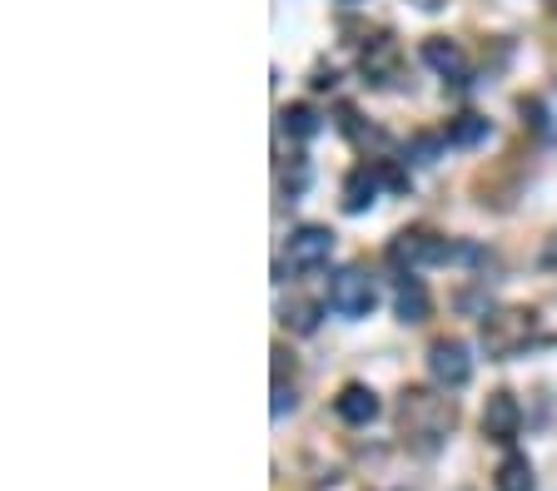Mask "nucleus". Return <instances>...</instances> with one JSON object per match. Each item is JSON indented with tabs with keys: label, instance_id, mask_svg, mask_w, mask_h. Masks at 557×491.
Instances as JSON below:
<instances>
[{
	"label": "nucleus",
	"instance_id": "nucleus-3",
	"mask_svg": "<svg viewBox=\"0 0 557 491\" xmlns=\"http://www.w3.org/2000/svg\"><path fill=\"white\" fill-rule=\"evenodd\" d=\"M374 303H379V283L368 279L364 269H339L329 283V308L339 318H349V323H358V318L374 313Z\"/></svg>",
	"mask_w": 557,
	"mask_h": 491
},
{
	"label": "nucleus",
	"instance_id": "nucleus-16",
	"mask_svg": "<svg viewBox=\"0 0 557 491\" xmlns=\"http://www.w3.org/2000/svg\"><path fill=\"white\" fill-rule=\"evenodd\" d=\"M284 323L294 327V333H314V327H319V303H304V298H294V303L284 308Z\"/></svg>",
	"mask_w": 557,
	"mask_h": 491
},
{
	"label": "nucleus",
	"instance_id": "nucleus-14",
	"mask_svg": "<svg viewBox=\"0 0 557 491\" xmlns=\"http://www.w3.org/2000/svg\"><path fill=\"white\" fill-rule=\"evenodd\" d=\"M279 129H284L289 140H314V134L324 129V119H319L314 105H284L279 109Z\"/></svg>",
	"mask_w": 557,
	"mask_h": 491
},
{
	"label": "nucleus",
	"instance_id": "nucleus-10",
	"mask_svg": "<svg viewBox=\"0 0 557 491\" xmlns=\"http://www.w3.org/2000/svg\"><path fill=\"white\" fill-rule=\"evenodd\" d=\"M423 60H428V65H433V70H439L448 85H468V55H463L458 40H448V36L423 40Z\"/></svg>",
	"mask_w": 557,
	"mask_h": 491
},
{
	"label": "nucleus",
	"instance_id": "nucleus-6",
	"mask_svg": "<svg viewBox=\"0 0 557 491\" xmlns=\"http://www.w3.org/2000/svg\"><path fill=\"white\" fill-rule=\"evenodd\" d=\"M398 65H404V50H398V40H393L389 30H379V36L358 50V70H364L368 85H393L398 80Z\"/></svg>",
	"mask_w": 557,
	"mask_h": 491
},
{
	"label": "nucleus",
	"instance_id": "nucleus-21",
	"mask_svg": "<svg viewBox=\"0 0 557 491\" xmlns=\"http://www.w3.org/2000/svg\"><path fill=\"white\" fill-rule=\"evenodd\" d=\"M543 269H557V234L547 238V248H543Z\"/></svg>",
	"mask_w": 557,
	"mask_h": 491
},
{
	"label": "nucleus",
	"instance_id": "nucleus-17",
	"mask_svg": "<svg viewBox=\"0 0 557 491\" xmlns=\"http://www.w3.org/2000/svg\"><path fill=\"white\" fill-rule=\"evenodd\" d=\"M443 144H448V140H433V134H418V140L408 144V159H414V164H433V154H439Z\"/></svg>",
	"mask_w": 557,
	"mask_h": 491
},
{
	"label": "nucleus",
	"instance_id": "nucleus-11",
	"mask_svg": "<svg viewBox=\"0 0 557 491\" xmlns=\"http://www.w3.org/2000/svg\"><path fill=\"white\" fill-rule=\"evenodd\" d=\"M333 412L349 422V427H368V422L383 412V402H379V392L374 387H364V383H349L339 398H333Z\"/></svg>",
	"mask_w": 557,
	"mask_h": 491
},
{
	"label": "nucleus",
	"instance_id": "nucleus-4",
	"mask_svg": "<svg viewBox=\"0 0 557 491\" xmlns=\"http://www.w3.org/2000/svg\"><path fill=\"white\" fill-rule=\"evenodd\" d=\"M389 263H398V269H418V263H453V244L448 238H433L428 229H404V234H393V244H389Z\"/></svg>",
	"mask_w": 557,
	"mask_h": 491
},
{
	"label": "nucleus",
	"instance_id": "nucleus-12",
	"mask_svg": "<svg viewBox=\"0 0 557 491\" xmlns=\"http://www.w3.org/2000/svg\"><path fill=\"white\" fill-rule=\"evenodd\" d=\"M428 308H433V303H428V288L404 273V279H398V288H393V313H398V323H423Z\"/></svg>",
	"mask_w": 557,
	"mask_h": 491
},
{
	"label": "nucleus",
	"instance_id": "nucleus-8",
	"mask_svg": "<svg viewBox=\"0 0 557 491\" xmlns=\"http://www.w3.org/2000/svg\"><path fill=\"white\" fill-rule=\"evenodd\" d=\"M518 432H522V408H518V398L512 392H493V398L483 402V437L488 442H518Z\"/></svg>",
	"mask_w": 557,
	"mask_h": 491
},
{
	"label": "nucleus",
	"instance_id": "nucleus-7",
	"mask_svg": "<svg viewBox=\"0 0 557 491\" xmlns=\"http://www.w3.org/2000/svg\"><path fill=\"white\" fill-rule=\"evenodd\" d=\"M329 254H333V234L324 229V223H304V229L289 234V269L314 273V269L329 263Z\"/></svg>",
	"mask_w": 557,
	"mask_h": 491
},
{
	"label": "nucleus",
	"instance_id": "nucleus-9",
	"mask_svg": "<svg viewBox=\"0 0 557 491\" xmlns=\"http://www.w3.org/2000/svg\"><path fill=\"white\" fill-rule=\"evenodd\" d=\"M379 189H383V164H358V169H349L344 179V214H364L368 204L379 199Z\"/></svg>",
	"mask_w": 557,
	"mask_h": 491
},
{
	"label": "nucleus",
	"instance_id": "nucleus-18",
	"mask_svg": "<svg viewBox=\"0 0 557 491\" xmlns=\"http://www.w3.org/2000/svg\"><path fill=\"white\" fill-rule=\"evenodd\" d=\"M522 119H528V125H533L537 129V134H543V140H547V134H553V125H547V109H543V100H522Z\"/></svg>",
	"mask_w": 557,
	"mask_h": 491
},
{
	"label": "nucleus",
	"instance_id": "nucleus-19",
	"mask_svg": "<svg viewBox=\"0 0 557 491\" xmlns=\"http://www.w3.org/2000/svg\"><path fill=\"white\" fill-rule=\"evenodd\" d=\"M289 408H294V392H289L284 383H274V417H284Z\"/></svg>",
	"mask_w": 557,
	"mask_h": 491
},
{
	"label": "nucleus",
	"instance_id": "nucleus-5",
	"mask_svg": "<svg viewBox=\"0 0 557 491\" xmlns=\"http://www.w3.org/2000/svg\"><path fill=\"white\" fill-rule=\"evenodd\" d=\"M428 373H433L439 387H468V377H473V352H468V343L439 338L428 348Z\"/></svg>",
	"mask_w": 557,
	"mask_h": 491
},
{
	"label": "nucleus",
	"instance_id": "nucleus-20",
	"mask_svg": "<svg viewBox=\"0 0 557 491\" xmlns=\"http://www.w3.org/2000/svg\"><path fill=\"white\" fill-rule=\"evenodd\" d=\"M333 85H339V75H333V70H319V75H314V90H333Z\"/></svg>",
	"mask_w": 557,
	"mask_h": 491
},
{
	"label": "nucleus",
	"instance_id": "nucleus-2",
	"mask_svg": "<svg viewBox=\"0 0 557 491\" xmlns=\"http://www.w3.org/2000/svg\"><path fill=\"white\" fill-rule=\"evenodd\" d=\"M528 343H543L533 308H503V313H483V352L493 363L518 358Z\"/></svg>",
	"mask_w": 557,
	"mask_h": 491
},
{
	"label": "nucleus",
	"instance_id": "nucleus-1",
	"mask_svg": "<svg viewBox=\"0 0 557 491\" xmlns=\"http://www.w3.org/2000/svg\"><path fill=\"white\" fill-rule=\"evenodd\" d=\"M453 422H458L453 402L443 398V392H433V387H408L404 398H398V427H404V437L423 456H433L443 442H448Z\"/></svg>",
	"mask_w": 557,
	"mask_h": 491
},
{
	"label": "nucleus",
	"instance_id": "nucleus-15",
	"mask_svg": "<svg viewBox=\"0 0 557 491\" xmlns=\"http://www.w3.org/2000/svg\"><path fill=\"white\" fill-rule=\"evenodd\" d=\"M488 134H493V125H488L483 115H458L448 125V134H443V140L453 144V150H473V144H483Z\"/></svg>",
	"mask_w": 557,
	"mask_h": 491
},
{
	"label": "nucleus",
	"instance_id": "nucleus-22",
	"mask_svg": "<svg viewBox=\"0 0 557 491\" xmlns=\"http://www.w3.org/2000/svg\"><path fill=\"white\" fill-rule=\"evenodd\" d=\"M414 5H418V11H428V15H433V11H443L448 0H414Z\"/></svg>",
	"mask_w": 557,
	"mask_h": 491
},
{
	"label": "nucleus",
	"instance_id": "nucleus-13",
	"mask_svg": "<svg viewBox=\"0 0 557 491\" xmlns=\"http://www.w3.org/2000/svg\"><path fill=\"white\" fill-rule=\"evenodd\" d=\"M493 491H537L533 481V462L522 452H508L498 462V471H493Z\"/></svg>",
	"mask_w": 557,
	"mask_h": 491
}]
</instances>
